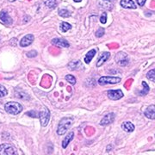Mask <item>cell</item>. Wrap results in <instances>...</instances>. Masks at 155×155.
<instances>
[{
	"mask_svg": "<svg viewBox=\"0 0 155 155\" xmlns=\"http://www.w3.org/2000/svg\"><path fill=\"white\" fill-rule=\"evenodd\" d=\"M145 116L151 120H155V105H150L144 112Z\"/></svg>",
	"mask_w": 155,
	"mask_h": 155,
	"instance_id": "13",
	"label": "cell"
},
{
	"mask_svg": "<svg viewBox=\"0 0 155 155\" xmlns=\"http://www.w3.org/2000/svg\"><path fill=\"white\" fill-rule=\"evenodd\" d=\"M106 1H109V2H113L114 0H106Z\"/></svg>",
	"mask_w": 155,
	"mask_h": 155,
	"instance_id": "35",
	"label": "cell"
},
{
	"mask_svg": "<svg viewBox=\"0 0 155 155\" xmlns=\"http://www.w3.org/2000/svg\"><path fill=\"white\" fill-rule=\"evenodd\" d=\"M6 112L11 115H18L22 110V106L17 102H8L5 106Z\"/></svg>",
	"mask_w": 155,
	"mask_h": 155,
	"instance_id": "2",
	"label": "cell"
},
{
	"mask_svg": "<svg viewBox=\"0 0 155 155\" xmlns=\"http://www.w3.org/2000/svg\"><path fill=\"white\" fill-rule=\"evenodd\" d=\"M142 85H143V90L141 91H140V96H145V95L148 94V92H149L150 88L149 86H148V84L146 83L145 81L142 82Z\"/></svg>",
	"mask_w": 155,
	"mask_h": 155,
	"instance_id": "20",
	"label": "cell"
},
{
	"mask_svg": "<svg viewBox=\"0 0 155 155\" xmlns=\"http://www.w3.org/2000/svg\"><path fill=\"white\" fill-rule=\"evenodd\" d=\"M26 115L28 116H30V117H34V118H35V117H39V113L37 111L35 110H30L28 111L26 113Z\"/></svg>",
	"mask_w": 155,
	"mask_h": 155,
	"instance_id": "28",
	"label": "cell"
},
{
	"mask_svg": "<svg viewBox=\"0 0 155 155\" xmlns=\"http://www.w3.org/2000/svg\"><path fill=\"white\" fill-rule=\"evenodd\" d=\"M39 118H40V122L42 127H46L50 120V112L48 108L44 107L41 110L39 113Z\"/></svg>",
	"mask_w": 155,
	"mask_h": 155,
	"instance_id": "3",
	"label": "cell"
},
{
	"mask_svg": "<svg viewBox=\"0 0 155 155\" xmlns=\"http://www.w3.org/2000/svg\"><path fill=\"white\" fill-rule=\"evenodd\" d=\"M100 22H101V23H103V24L106 23V22H107V14H106V12H104L102 14V16L100 17Z\"/></svg>",
	"mask_w": 155,
	"mask_h": 155,
	"instance_id": "30",
	"label": "cell"
},
{
	"mask_svg": "<svg viewBox=\"0 0 155 155\" xmlns=\"http://www.w3.org/2000/svg\"><path fill=\"white\" fill-rule=\"evenodd\" d=\"M147 78L149 80H151V81L155 82V69L150 70L149 72H147Z\"/></svg>",
	"mask_w": 155,
	"mask_h": 155,
	"instance_id": "24",
	"label": "cell"
},
{
	"mask_svg": "<svg viewBox=\"0 0 155 155\" xmlns=\"http://www.w3.org/2000/svg\"><path fill=\"white\" fill-rule=\"evenodd\" d=\"M120 5L125 9H136V5L133 0H121Z\"/></svg>",
	"mask_w": 155,
	"mask_h": 155,
	"instance_id": "14",
	"label": "cell"
},
{
	"mask_svg": "<svg viewBox=\"0 0 155 155\" xmlns=\"http://www.w3.org/2000/svg\"><path fill=\"white\" fill-rule=\"evenodd\" d=\"M73 138H74V133L73 132H70L65 137V139L63 140V141H62V147H63V148H67L68 144L70 143L71 140H72Z\"/></svg>",
	"mask_w": 155,
	"mask_h": 155,
	"instance_id": "16",
	"label": "cell"
},
{
	"mask_svg": "<svg viewBox=\"0 0 155 155\" xmlns=\"http://www.w3.org/2000/svg\"><path fill=\"white\" fill-rule=\"evenodd\" d=\"M122 128L125 132L131 133V132H133L134 130V125L132 122H125L122 124Z\"/></svg>",
	"mask_w": 155,
	"mask_h": 155,
	"instance_id": "15",
	"label": "cell"
},
{
	"mask_svg": "<svg viewBox=\"0 0 155 155\" xmlns=\"http://www.w3.org/2000/svg\"><path fill=\"white\" fill-rule=\"evenodd\" d=\"M7 93H8V91H7V90H6L5 87L0 84V98L5 97L6 95H7Z\"/></svg>",
	"mask_w": 155,
	"mask_h": 155,
	"instance_id": "27",
	"label": "cell"
},
{
	"mask_svg": "<svg viewBox=\"0 0 155 155\" xmlns=\"http://www.w3.org/2000/svg\"><path fill=\"white\" fill-rule=\"evenodd\" d=\"M136 1H137L138 5L143 6L145 5V3H146V1H147V0H136Z\"/></svg>",
	"mask_w": 155,
	"mask_h": 155,
	"instance_id": "32",
	"label": "cell"
},
{
	"mask_svg": "<svg viewBox=\"0 0 155 155\" xmlns=\"http://www.w3.org/2000/svg\"><path fill=\"white\" fill-rule=\"evenodd\" d=\"M68 67H69V68H70L71 70H75V71H77V70H79L81 67H83V66H82V63L79 61H72V62H70L69 65H68Z\"/></svg>",
	"mask_w": 155,
	"mask_h": 155,
	"instance_id": "17",
	"label": "cell"
},
{
	"mask_svg": "<svg viewBox=\"0 0 155 155\" xmlns=\"http://www.w3.org/2000/svg\"><path fill=\"white\" fill-rule=\"evenodd\" d=\"M74 2H76V3H79V2H81L82 0H73Z\"/></svg>",
	"mask_w": 155,
	"mask_h": 155,
	"instance_id": "33",
	"label": "cell"
},
{
	"mask_svg": "<svg viewBox=\"0 0 155 155\" xmlns=\"http://www.w3.org/2000/svg\"><path fill=\"white\" fill-rule=\"evenodd\" d=\"M16 97L17 98H20V99L22 100H28L29 99V97L28 96V94H26L25 92H22V91H16Z\"/></svg>",
	"mask_w": 155,
	"mask_h": 155,
	"instance_id": "22",
	"label": "cell"
},
{
	"mask_svg": "<svg viewBox=\"0 0 155 155\" xmlns=\"http://www.w3.org/2000/svg\"><path fill=\"white\" fill-rule=\"evenodd\" d=\"M108 97L111 100H119L123 97V92L122 90H110L107 91Z\"/></svg>",
	"mask_w": 155,
	"mask_h": 155,
	"instance_id": "7",
	"label": "cell"
},
{
	"mask_svg": "<svg viewBox=\"0 0 155 155\" xmlns=\"http://www.w3.org/2000/svg\"><path fill=\"white\" fill-rule=\"evenodd\" d=\"M44 4L50 9H54L57 6V2L56 0H43Z\"/></svg>",
	"mask_w": 155,
	"mask_h": 155,
	"instance_id": "19",
	"label": "cell"
},
{
	"mask_svg": "<svg viewBox=\"0 0 155 155\" xmlns=\"http://www.w3.org/2000/svg\"><path fill=\"white\" fill-rule=\"evenodd\" d=\"M71 28H72V25H71L70 23H68V22H61V29L62 32H67L68 30H70Z\"/></svg>",
	"mask_w": 155,
	"mask_h": 155,
	"instance_id": "21",
	"label": "cell"
},
{
	"mask_svg": "<svg viewBox=\"0 0 155 155\" xmlns=\"http://www.w3.org/2000/svg\"><path fill=\"white\" fill-rule=\"evenodd\" d=\"M59 15H60L61 17L66 18V17H70V16H71V13L67 11V10H66V9H62V10H61V11H59Z\"/></svg>",
	"mask_w": 155,
	"mask_h": 155,
	"instance_id": "25",
	"label": "cell"
},
{
	"mask_svg": "<svg viewBox=\"0 0 155 155\" xmlns=\"http://www.w3.org/2000/svg\"><path fill=\"white\" fill-rule=\"evenodd\" d=\"M34 41V35L31 34H28L27 35H25L23 38L20 41V46L22 48H25V47H28L29 45L33 42Z\"/></svg>",
	"mask_w": 155,
	"mask_h": 155,
	"instance_id": "10",
	"label": "cell"
},
{
	"mask_svg": "<svg viewBox=\"0 0 155 155\" xmlns=\"http://www.w3.org/2000/svg\"><path fill=\"white\" fill-rule=\"evenodd\" d=\"M122 79L117 77H101L98 79V84L100 85H105L108 84H117Z\"/></svg>",
	"mask_w": 155,
	"mask_h": 155,
	"instance_id": "6",
	"label": "cell"
},
{
	"mask_svg": "<svg viewBox=\"0 0 155 155\" xmlns=\"http://www.w3.org/2000/svg\"><path fill=\"white\" fill-rule=\"evenodd\" d=\"M27 56L29 57V58L35 57V56H37V52H36V51H35V50H31V51H29V52L27 53Z\"/></svg>",
	"mask_w": 155,
	"mask_h": 155,
	"instance_id": "31",
	"label": "cell"
},
{
	"mask_svg": "<svg viewBox=\"0 0 155 155\" xmlns=\"http://www.w3.org/2000/svg\"><path fill=\"white\" fill-rule=\"evenodd\" d=\"M96 53H97V50L96 49H91L89 51L88 53L86 54V55L84 57V62L86 63V64H89L91 60L93 59V57L95 56L96 54Z\"/></svg>",
	"mask_w": 155,
	"mask_h": 155,
	"instance_id": "18",
	"label": "cell"
},
{
	"mask_svg": "<svg viewBox=\"0 0 155 155\" xmlns=\"http://www.w3.org/2000/svg\"><path fill=\"white\" fill-rule=\"evenodd\" d=\"M52 44H54L56 47H61V48H68L70 46L69 42L61 38L54 39L52 41Z\"/></svg>",
	"mask_w": 155,
	"mask_h": 155,
	"instance_id": "12",
	"label": "cell"
},
{
	"mask_svg": "<svg viewBox=\"0 0 155 155\" xmlns=\"http://www.w3.org/2000/svg\"><path fill=\"white\" fill-rule=\"evenodd\" d=\"M100 6H101L102 8L105 9V10H108V11H111V10H112V7H113V5L110 4V2L106 1V0H104V2H102Z\"/></svg>",
	"mask_w": 155,
	"mask_h": 155,
	"instance_id": "23",
	"label": "cell"
},
{
	"mask_svg": "<svg viewBox=\"0 0 155 155\" xmlns=\"http://www.w3.org/2000/svg\"><path fill=\"white\" fill-rule=\"evenodd\" d=\"M0 155H16V150L8 143H4L0 146Z\"/></svg>",
	"mask_w": 155,
	"mask_h": 155,
	"instance_id": "4",
	"label": "cell"
},
{
	"mask_svg": "<svg viewBox=\"0 0 155 155\" xmlns=\"http://www.w3.org/2000/svg\"><path fill=\"white\" fill-rule=\"evenodd\" d=\"M115 59H116V63L119 66H121V67L127 66V64H128V62H129V59H128V56H127V54L122 53V52L118 53L116 55V57H115Z\"/></svg>",
	"mask_w": 155,
	"mask_h": 155,
	"instance_id": "5",
	"label": "cell"
},
{
	"mask_svg": "<svg viewBox=\"0 0 155 155\" xmlns=\"http://www.w3.org/2000/svg\"><path fill=\"white\" fill-rule=\"evenodd\" d=\"M73 119L71 117H64L61 120V122L58 125L57 128V134L59 135H63L67 133V129L72 126Z\"/></svg>",
	"mask_w": 155,
	"mask_h": 155,
	"instance_id": "1",
	"label": "cell"
},
{
	"mask_svg": "<svg viewBox=\"0 0 155 155\" xmlns=\"http://www.w3.org/2000/svg\"><path fill=\"white\" fill-rule=\"evenodd\" d=\"M65 78H66V79L70 84H76V78H75L74 76H72V75H67Z\"/></svg>",
	"mask_w": 155,
	"mask_h": 155,
	"instance_id": "26",
	"label": "cell"
},
{
	"mask_svg": "<svg viewBox=\"0 0 155 155\" xmlns=\"http://www.w3.org/2000/svg\"><path fill=\"white\" fill-rule=\"evenodd\" d=\"M9 2H15V1H17V0H8Z\"/></svg>",
	"mask_w": 155,
	"mask_h": 155,
	"instance_id": "34",
	"label": "cell"
},
{
	"mask_svg": "<svg viewBox=\"0 0 155 155\" xmlns=\"http://www.w3.org/2000/svg\"><path fill=\"white\" fill-rule=\"evenodd\" d=\"M115 118H116V115L114 113H110V114L104 116V117L101 120L100 125L101 126H107V125H109V124H110L114 122Z\"/></svg>",
	"mask_w": 155,
	"mask_h": 155,
	"instance_id": "9",
	"label": "cell"
},
{
	"mask_svg": "<svg viewBox=\"0 0 155 155\" xmlns=\"http://www.w3.org/2000/svg\"><path fill=\"white\" fill-rule=\"evenodd\" d=\"M110 53H108V52H104V53H102L99 55V57H98V59H97V67H101L102 65H104L106 61L110 59Z\"/></svg>",
	"mask_w": 155,
	"mask_h": 155,
	"instance_id": "11",
	"label": "cell"
},
{
	"mask_svg": "<svg viewBox=\"0 0 155 155\" xmlns=\"http://www.w3.org/2000/svg\"><path fill=\"white\" fill-rule=\"evenodd\" d=\"M0 22L4 25H11L13 22V20L5 11H2L0 12Z\"/></svg>",
	"mask_w": 155,
	"mask_h": 155,
	"instance_id": "8",
	"label": "cell"
},
{
	"mask_svg": "<svg viewBox=\"0 0 155 155\" xmlns=\"http://www.w3.org/2000/svg\"><path fill=\"white\" fill-rule=\"evenodd\" d=\"M96 36L97 37H98V38H100V37H102L104 35V28H98L97 31H96Z\"/></svg>",
	"mask_w": 155,
	"mask_h": 155,
	"instance_id": "29",
	"label": "cell"
}]
</instances>
